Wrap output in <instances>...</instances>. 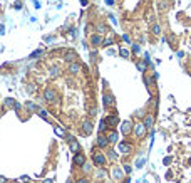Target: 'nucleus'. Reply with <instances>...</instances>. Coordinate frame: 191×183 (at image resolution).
Listing matches in <instances>:
<instances>
[{"instance_id": "obj_44", "label": "nucleus", "mask_w": 191, "mask_h": 183, "mask_svg": "<svg viewBox=\"0 0 191 183\" xmlns=\"http://www.w3.org/2000/svg\"><path fill=\"white\" fill-rule=\"evenodd\" d=\"M107 183H114V181H107Z\"/></svg>"}, {"instance_id": "obj_14", "label": "nucleus", "mask_w": 191, "mask_h": 183, "mask_svg": "<svg viewBox=\"0 0 191 183\" xmlns=\"http://www.w3.org/2000/svg\"><path fill=\"white\" fill-rule=\"evenodd\" d=\"M89 42H91L92 47H99V45L102 44V35L101 34H92L89 37Z\"/></svg>"}, {"instance_id": "obj_39", "label": "nucleus", "mask_w": 191, "mask_h": 183, "mask_svg": "<svg viewBox=\"0 0 191 183\" xmlns=\"http://www.w3.org/2000/svg\"><path fill=\"white\" fill-rule=\"evenodd\" d=\"M27 89H29V93H34V91H35V84H30V87H27Z\"/></svg>"}, {"instance_id": "obj_13", "label": "nucleus", "mask_w": 191, "mask_h": 183, "mask_svg": "<svg viewBox=\"0 0 191 183\" xmlns=\"http://www.w3.org/2000/svg\"><path fill=\"white\" fill-rule=\"evenodd\" d=\"M102 99H104V106L106 108H114L116 106V99H114V96L111 93H106Z\"/></svg>"}, {"instance_id": "obj_22", "label": "nucleus", "mask_w": 191, "mask_h": 183, "mask_svg": "<svg viewBox=\"0 0 191 183\" xmlns=\"http://www.w3.org/2000/svg\"><path fill=\"white\" fill-rule=\"evenodd\" d=\"M5 104L7 106H10V108H14V109H20V104H19V103L17 101H14V99H5Z\"/></svg>"}, {"instance_id": "obj_25", "label": "nucleus", "mask_w": 191, "mask_h": 183, "mask_svg": "<svg viewBox=\"0 0 191 183\" xmlns=\"http://www.w3.org/2000/svg\"><path fill=\"white\" fill-rule=\"evenodd\" d=\"M82 170H84V173H91V172H92V165L86 161V163L82 165Z\"/></svg>"}, {"instance_id": "obj_1", "label": "nucleus", "mask_w": 191, "mask_h": 183, "mask_svg": "<svg viewBox=\"0 0 191 183\" xmlns=\"http://www.w3.org/2000/svg\"><path fill=\"white\" fill-rule=\"evenodd\" d=\"M132 133L136 135V138H138V140H144V138H146V135H148V128L144 126L143 123H136L134 126H132Z\"/></svg>"}, {"instance_id": "obj_19", "label": "nucleus", "mask_w": 191, "mask_h": 183, "mask_svg": "<svg viewBox=\"0 0 191 183\" xmlns=\"http://www.w3.org/2000/svg\"><path fill=\"white\" fill-rule=\"evenodd\" d=\"M96 32H97V34H106L107 32V25L106 24H97V25H96Z\"/></svg>"}, {"instance_id": "obj_10", "label": "nucleus", "mask_w": 191, "mask_h": 183, "mask_svg": "<svg viewBox=\"0 0 191 183\" xmlns=\"http://www.w3.org/2000/svg\"><path fill=\"white\" fill-rule=\"evenodd\" d=\"M113 180L114 181H122L124 180V172L121 166H114L113 168Z\"/></svg>"}, {"instance_id": "obj_21", "label": "nucleus", "mask_w": 191, "mask_h": 183, "mask_svg": "<svg viewBox=\"0 0 191 183\" xmlns=\"http://www.w3.org/2000/svg\"><path fill=\"white\" fill-rule=\"evenodd\" d=\"M109 130V124H107L106 119H101V123H99V133H106Z\"/></svg>"}, {"instance_id": "obj_16", "label": "nucleus", "mask_w": 191, "mask_h": 183, "mask_svg": "<svg viewBox=\"0 0 191 183\" xmlns=\"http://www.w3.org/2000/svg\"><path fill=\"white\" fill-rule=\"evenodd\" d=\"M79 71H81V64H79L77 61L76 62H70V64H69V72L70 74H74V76H76V74H79Z\"/></svg>"}, {"instance_id": "obj_9", "label": "nucleus", "mask_w": 191, "mask_h": 183, "mask_svg": "<svg viewBox=\"0 0 191 183\" xmlns=\"http://www.w3.org/2000/svg\"><path fill=\"white\" fill-rule=\"evenodd\" d=\"M132 124L131 121H122L121 123V133H122V136H129L131 133H132Z\"/></svg>"}, {"instance_id": "obj_38", "label": "nucleus", "mask_w": 191, "mask_h": 183, "mask_svg": "<svg viewBox=\"0 0 191 183\" xmlns=\"http://www.w3.org/2000/svg\"><path fill=\"white\" fill-rule=\"evenodd\" d=\"M106 3H107V5H109V7H113L114 3H116V0H106Z\"/></svg>"}, {"instance_id": "obj_23", "label": "nucleus", "mask_w": 191, "mask_h": 183, "mask_svg": "<svg viewBox=\"0 0 191 183\" xmlns=\"http://www.w3.org/2000/svg\"><path fill=\"white\" fill-rule=\"evenodd\" d=\"M114 44V39L113 37H107V39H102V47H109V45H113Z\"/></svg>"}, {"instance_id": "obj_24", "label": "nucleus", "mask_w": 191, "mask_h": 183, "mask_svg": "<svg viewBox=\"0 0 191 183\" xmlns=\"http://www.w3.org/2000/svg\"><path fill=\"white\" fill-rule=\"evenodd\" d=\"M151 32H153L154 35H159V34H161V27H159V24H153Z\"/></svg>"}, {"instance_id": "obj_12", "label": "nucleus", "mask_w": 191, "mask_h": 183, "mask_svg": "<svg viewBox=\"0 0 191 183\" xmlns=\"http://www.w3.org/2000/svg\"><path fill=\"white\" fill-rule=\"evenodd\" d=\"M62 59L67 62V64H70V62H76V61L79 59V57H77V54L74 52V51H65V52H64V57H62Z\"/></svg>"}, {"instance_id": "obj_4", "label": "nucleus", "mask_w": 191, "mask_h": 183, "mask_svg": "<svg viewBox=\"0 0 191 183\" xmlns=\"http://www.w3.org/2000/svg\"><path fill=\"white\" fill-rule=\"evenodd\" d=\"M92 163H94L96 166H106L107 158L104 156V153H101V151H94V153H92Z\"/></svg>"}, {"instance_id": "obj_3", "label": "nucleus", "mask_w": 191, "mask_h": 183, "mask_svg": "<svg viewBox=\"0 0 191 183\" xmlns=\"http://www.w3.org/2000/svg\"><path fill=\"white\" fill-rule=\"evenodd\" d=\"M57 98H59V94H57V91L52 89V87H47V89L44 91V101L45 103H57Z\"/></svg>"}, {"instance_id": "obj_36", "label": "nucleus", "mask_w": 191, "mask_h": 183, "mask_svg": "<svg viewBox=\"0 0 191 183\" xmlns=\"http://www.w3.org/2000/svg\"><path fill=\"white\" fill-rule=\"evenodd\" d=\"M124 172H126V173H131V172H132L131 165H124Z\"/></svg>"}, {"instance_id": "obj_18", "label": "nucleus", "mask_w": 191, "mask_h": 183, "mask_svg": "<svg viewBox=\"0 0 191 183\" xmlns=\"http://www.w3.org/2000/svg\"><path fill=\"white\" fill-rule=\"evenodd\" d=\"M49 74H51L52 77L60 76V67H59V66H51V67H49Z\"/></svg>"}, {"instance_id": "obj_11", "label": "nucleus", "mask_w": 191, "mask_h": 183, "mask_svg": "<svg viewBox=\"0 0 191 183\" xmlns=\"http://www.w3.org/2000/svg\"><path fill=\"white\" fill-rule=\"evenodd\" d=\"M86 161H87V160H86V155H84L82 151H79V153H76V155H74L72 163L76 165V166H82V165L86 163Z\"/></svg>"}, {"instance_id": "obj_5", "label": "nucleus", "mask_w": 191, "mask_h": 183, "mask_svg": "<svg viewBox=\"0 0 191 183\" xmlns=\"http://www.w3.org/2000/svg\"><path fill=\"white\" fill-rule=\"evenodd\" d=\"M118 149H119V153H121V155L129 156L131 153H132V144L127 143V141H121V143H119V146H118Z\"/></svg>"}, {"instance_id": "obj_37", "label": "nucleus", "mask_w": 191, "mask_h": 183, "mask_svg": "<svg viewBox=\"0 0 191 183\" xmlns=\"http://www.w3.org/2000/svg\"><path fill=\"white\" fill-rule=\"evenodd\" d=\"M56 133H57V135H59V136H64V131H62L60 128H56Z\"/></svg>"}, {"instance_id": "obj_35", "label": "nucleus", "mask_w": 191, "mask_h": 183, "mask_svg": "<svg viewBox=\"0 0 191 183\" xmlns=\"http://www.w3.org/2000/svg\"><path fill=\"white\" fill-rule=\"evenodd\" d=\"M141 51V49H139V45L138 44H132V52H136V54H138Z\"/></svg>"}, {"instance_id": "obj_31", "label": "nucleus", "mask_w": 191, "mask_h": 183, "mask_svg": "<svg viewBox=\"0 0 191 183\" xmlns=\"http://www.w3.org/2000/svg\"><path fill=\"white\" fill-rule=\"evenodd\" d=\"M76 183H91L89 181V178H86V176H81V178H77Z\"/></svg>"}, {"instance_id": "obj_34", "label": "nucleus", "mask_w": 191, "mask_h": 183, "mask_svg": "<svg viewBox=\"0 0 191 183\" xmlns=\"http://www.w3.org/2000/svg\"><path fill=\"white\" fill-rule=\"evenodd\" d=\"M144 82H146V86H153V81L148 76H144Z\"/></svg>"}, {"instance_id": "obj_7", "label": "nucleus", "mask_w": 191, "mask_h": 183, "mask_svg": "<svg viewBox=\"0 0 191 183\" xmlns=\"http://www.w3.org/2000/svg\"><path fill=\"white\" fill-rule=\"evenodd\" d=\"M67 141H69V148H70V151L72 153H79L81 151V144H79V141L74 138V136H67Z\"/></svg>"}, {"instance_id": "obj_33", "label": "nucleus", "mask_w": 191, "mask_h": 183, "mask_svg": "<svg viewBox=\"0 0 191 183\" xmlns=\"http://www.w3.org/2000/svg\"><path fill=\"white\" fill-rule=\"evenodd\" d=\"M96 114H97V109H96V108H91V109H89V116H91V118H94Z\"/></svg>"}, {"instance_id": "obj_15", "label": "nucleus", "mask_w": 191, "mask_h": 183, "mask_svg": "<svg viewBox=\"0 0 191 183\" xmlns=\"http://www.w3.org/2000/svg\"><path fill=\"white\" fill-rule=\"evenodd\" d=\"M106 135H107V138H109V143H118L119 141V133L116 130H107Z\"/></svg>"}, {"instance_id": "obj_6", "label": "nucleus", "mask_w": 191, "mask_h": 183, "mask_svg": "<svg viewBox=\"0 0 191 183\" xmlns=\"http://www.w3.org/2000/svg\"><path fill=\"white\" fill-rule=\"evenodd\" d=\"M96 144H97L101 149H104V148L109 146V138H107L106 133H99V135H97V140H96Z\"/></svg>"}, {"instance_id": "obj_27", "label": "nucleus", "mask_w": 191, "mask_h": 183, "mask_svg": "<svg viewBox=\"0 0 191 183\" xmlns=\"http://www.w3.org/2000/svg\"><path fill=\"white\" fill-rule=\"evenodd\" d=\"M25 108H27V109H30V111H37V109H39V108H37L32 101H27L25 103Z\"/></svg>"}, {"instance_id": "obj_8", "label": "nucleus", "mask_w": 191, "mask_h": 183, "mask_svg": "<svg viewBox=\"0 0 191 183\" xmlns=\"http://www.w3.org/2000/svg\"><path fill=\"white\" fill-rule=\"evenodd\" d=\"M154 121H156V118H154V114H144L143 116V124L148 128V130H151L153 126H154Z\"/></svg>"}, {"instance_id": "obj_29", "label": "nucleus", "mask_w": 191, "mask_h": 183, "mask_svg": "<svg viewBox=\"0 0 191 183\" xmlns=\"http://www.w3.org/2000/svg\"><path fill=\"white\" fill-rule=\"evenodd\" d=\"M42 52H44V51H42V49H39V51H35V52H32V54H30V57H29V59H35V57H37V56H42Z\"/></svg>"}, {"instance_id": "obj_32", "label": "nucleus", "mask_w": 191, "mask_h": 183, "mask_svg": "<svg viewBox=\"0 0 191 183\" xmlns=\"http://www.w3.org/2000/svg\"><path fill=\"white\" fill-rule=\"evenodd\" d=\"M37 114L42 116V118H47V111L45 109H37Z\"/></svg>"}, {"instance_id": "obj_42", "label": "nucleus", "mask_w": 191, "mask_h": 183, "mask_svg": "<svg viewBox=\"0 0 191 183\" xmlns=\"http://www.w3.org/2000/svg\"><path fill=\"white\" fill-rule=\"evenodd\" d=\"M124 180H126V181H124V183H131V181H129V178H124Z\"/></svg>"}, {"instance_id": "obj_26", "label": "nucleus", "mask_w": 191, "mask_h": 183, "mask_svg": "<svg viewBox=\"0 0 191 183\" xmlns=\"http://www.w3.org/2000/svg\"><path fill=\"white\" fill-rule=\"evenodd\" d=\"M146 64H148V62H146V61H143V62H138L136 66H138V69L141 71V72H146Z\"/></svg>"}, {"instance_id": "obj_20", "label": "nucleus", "mask_w": 191, "mask_h": 183, "mask_svg": "<svg viewBox=\"0 0 191 183\" xmlns=\"http://www.w3.org/2000/svg\"><path fill=\"white\" fill-rule=\"evenodd\" d=\"M97 172H96V178H97V180H102V178L106 176V170H104V166H97Z\"/></svg>"}, {"instance_id": "obj_30", "label": "nucleus", "mask_w": 191, "mask_h": 183, "mask_svg": "<svg viewBox=\"0 0 191 183\" xmlns=\"http://www.w3.org/2000/svg\"><path fill=\"white\" fill-rule=\"evenodd\" d=\"M119 54H121V57H124V59H127V57H129V51H126V49H121Z\"/></svg>"}, {"instance_id": "obj_28", "label": "nucleus", "mask_w": 191, "mask_h": 183, "mask_svg": "<svg viewBox=\"0 0 191 183\" xmlns=\"http://www.w3.org/2000/svg\"><path fill=\"white\" fill-rule=\"evenodd\" d=\"M109 160H111V161H116V160H118V153H116L114 149H109Z\"/></svg>"}, {"instance_id": "obj_41", "label": "nucleus", "mask_w": 191, "mask_h": 183, "mask_svg": "<svg viewBox=\"0 0 191 183\" xmlns=\"http://www.w3.org/2000/svg\"><path fill=\"white\" fill-rule=\"evenodd\" d=\"M0 183H7V178L5 176H0Z\"/></svg>"}, {"instance_id": "obj_17", "label": "nucleus", "mask_w": 191, "mask_h": 183, "mask_svg": "<svg viewBox=\"0 0 191 183\" xmlns=\"http://www.w3.org/2000/svg\"><path fill=\"white\" fill-rule=\"evenodd\" d=\"M106 121H107V124H109V126H118V124H119V118H118V116H107V118H106Z\"/></svg>"}, {"instance_id": "obj_40", "label": "nucleus", "mask_w": 191, "mask_h": 183, "mask_svg": "<svg viewBox=\"0 0 191 183\" xmlns=\"http://www.w3.org/2000/svg\"><path fill=\"white\" fill-rule=\"evenodd\" d=\"M20 181H22V183H27V181H30V178H27V176H22V178H20Z\"/></svg>"}, {"instance_id": "obj_2", "label": "nucleus", "mask_w": 191, "mask_h": 183, "mask_svg": "<svg viewBox=\"0 0 191 183\" xmlns=\"http://www.w3.org/2000/svg\"><path fill=\"white\" fill-rule=\"evenodd\" d=\"M92 131H94L92 121H91V119H84V121L81 123V130H79V133H81L82 136H89Z\"/></svg>"}, {"instance_id": "obj_43", "label": "nucleus", "mask_w": 191, "mask_h": 183, "mask_svg": "<svg viewBox=\"0 0 191 183\" xmlns=\"http://www.w3.org/2000/svg\"><path fill=\"white\" fill-rule=\"evenodd\" d=\"M42 183H52L51 180H45V181H42Z\"/></svg>"}]
</instances>
